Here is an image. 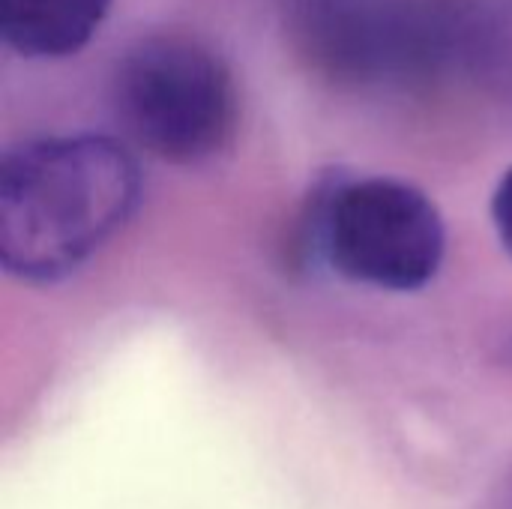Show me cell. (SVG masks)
<instances>
[{
	"instance_id": "1",
	"label": "cell",
	"mask_w": 512,
	"mask_h": 509,
	"mask_svg": "<svg viewBox=\"0 0 512 509\" xmlns=\"http://www.w3.org/2000/svg\"><path fill=\"white\" fill-rule=\"evenodd\" d=\"M141 165L108 135H48L0 162V264L27 285L78 273L132 219Z\"/></svg>"
},
{
	"instance_id": "2",
	"label": "cell",
	"mask_w": 512,
	"mask_h": 509,
	"mask_svg": "<svg viewBox=\"0 0 512 509\" xmlns=\"http://www.w3.org/2000/svg\"><path fill=\"white\" fill-rule=\"evenodd\" d=\"M111 102L126 135L171 165H198L228 150L240 123L231 66L201 39L156 33L114 66Z\"/></svg>"
},
{
	"instance_id": "3",
	"label": "cell",
	"mask_w": 512,
	"mask_h": 509,
	"mask_svg": "<svg viewBox=\"0 0 512 509\" xmlns=\"http://www.w3.org/2000/svg\"><path fill=\"white\" fill-rule=\"evenodd\" d=\"M312 234L321 258L348 282L375 291L426 288L447 252L435 201L399 177H339L318 192Z\"/></svg>"
},
{
	"instance_id": "4",
	"label": "cell",
	"mask_w": 512,
	"mask_h": 509,
	"mask_svg": "<svg viewBox=\"0 0 512 509\" xmlns=\"http://www.w3.org/2000/svg\"><path fill=\"white\" fill-rule=\"evenodd\" d=\"M114 0H0L6 48L30 60L78 54L105 24Z\"/></svg>"
},
{
	"instance_id": "5",
	"label": "cell",
	"mask_w": 512,
	"mask_h": 509,
	"mask_svg": "<svg viewBox=\"0 0 512 509\" xmlns=\"http://www.w3.org/2000/svg\"><path fill=\"white\" fill-rule=\"evenodd\" d=\"M456 57L512 114V0H465Z\"/></svg>"
},
{
	"instance_id": "6",
	"label": "cell",
	"mask_w": 512,
	"mask_h": 509,
	"mask_svg": "<svg viewBox=\"0 0 512 509\" xmlns=\"http://www.w3.org/2000/svg\"><path fill=\"white\" fill-rule=\"evenodd\" d=\"M492 222H495L501 246L512 258V168L498 180V189L492 195Z\"/></svg>"
},
{
	"instance_id": "7",
	"label": "cell",
	"mask_w": 512,
	"mask_h": 509,
	"mask_svg": "<svg viewBox=\"0 0 512 509\" xmlns=\"http://www.w3.org/2000/svg\"><path fill=\"white\" fill-rule=\"evenodd\" d=\"M504 509H512V492H510V498H507V504H504Z\"/></svg>"
}]
</instances>
